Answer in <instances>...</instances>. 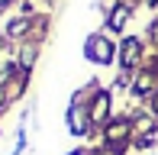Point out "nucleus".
I'll use <instances>...</instances> for the list:
<instances>
[{
  "label": "nucleus",
  "mask_w": 158,
  "mask_h": 155,
  "mask_svg": "<svg viewBox=\"0 0 158 155\" xmlns=\"http://www.w3.org/2000/svg\"><path fill=\"white\" fill-rule=\"evenodd\" d=\"M126 16H129V10H123V6H119V10H113V16H110V26H113V29H123Z\"/></svg>",
  "instance_id": "4"
},
{
  "label": "nucleus",
  "mask_w": 158,
  "mask_h": 155,
  "mask_svg": "<svg viewBox=\"0 0 158 155\" xmlns=\"http://www.w3.org/2000/svg\"><path fill=\"white\" fill-rule=\"evenodd\" d=\"M90 116H94V119H97V123H100V119H103V116H106V97H103V94H100V97H97V103H94V110H90Z\"/></svg>",
  "instance_id": "3"
},
{
  "label": "nucleus",
  "mask_w": 158,
  "mask_h": 155,
  "mask_svg": "<svg viewBox=\"0 0 158 155\" xmlns=\"http://www.w3.org/2000/svg\"><path fill=\"white\" fill-rule=\"evenodd\" d=\"M155 110H158V100H155Z\"/></svg>",
  "instance_id": "9"
},
{
  "label": "nucleus",
  "mask_w": 158,
  "mask_h": 155,
  "mask_svg": "<svg viewBox=\"0 0 158 155\" xmlns=\"http://www.w3.org/2000/svg\"><path fill=\"white\" fill-rule=\"evenodd\" d=\"M87 45H90V48H87L90 58H97V61H110V58H113V48H110V42H106V39H97V36H94Z\"/></svg>",
  "instance_id": "1"
},
{
  "label": "nucleus",
  "mask_w": 158,
  "mask_h": 155,
  "mask_svg": "<svg viewBox=\"0 0 158 155\" xmlns=\"http://www.w3.org/2000/svg\"><path fill=\"white\" fill-rule=\"evenodd\" d=\"M6 3H10V0H0V6H6Z\"/></svg>",
  "instance_id": "8"
},
{
  "label": "nucleus",
  "mask_w": 158,
  "mask_h": 155,
  "mask_svg": "<svg viewBox=\"0 0 158 155\" xmlns=\"http://www.w3.org/2000/svg\"><path fill=\"white\" fill-rule=\"evenodd\" d=\"M0 107H3V90H0Z\"/></svg>",
  "instance_id": "7"
},
{
  "label": "nucleus",
  "mask_w": 158,
  "mask_h": 155,
  "mask_svg": "<svg viewBox=\"0 0 158 155\" xmlns=\"http://www.w3.org/2000/svg\"><path fill=\"white\" fill-rule=\"evenodd\" d=\"M139 58V42L135 39H126V48H123V65H135Z\"/></svg>",
  "instance_id": "2"
},
{
  "label": "nucleus",
  "mask_w": 158,
  "mask_h": 155,
  "mask_svg": "<svg viewBox=\"0 0 158 155\" xmlns=\"http://www.w3.org/2000/svg\"><path fill=\"white\" fill-rule=\"evenodd\" d=\"M29 29V19H16V23H10V32L16 36V32H26Z\"/></svg>",
  "instance_id": "6"
},
{
  "label": "nucleus",
  "mask_w": 158,
  "mask_h": 155,
  "mask_svg": "<svg viewBox=\"0 0 158 155\" xmlns=\"http://www.w3.org/2000/svg\"><path fill=\"white\" fill-rule=\"evenodd\" d=\"M126 129H129L126 123H116V126H110V132H106V139H110V142H116V139H123V136H126Z\"/></svg>",
  "instance_id": "5"
}]
</instances>
